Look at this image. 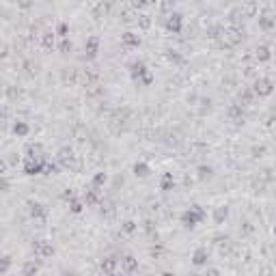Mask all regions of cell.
<instances>
[{"mask_svg":"<svg viewBox=\"0 0 276 276\" xmlns=\"http://www.w3.org/2000/svg\"><path fill=\"white\" fill-rule=\"evenodd\" d=\"M257 91L263 93V95H268V93L272 91V84H270V80H261V82H257Z\"/></svg>","mask_w":276,"mask_h":276,"instance_id":"1","label":"cell"},{"mask_svg":"<svg viewBox=\"0 0 276 276\" xmlns=\"http://www.w3.org/2000/svg\"><path fill=\"white\" fill-rule=\"evenodd\" d=\"M39 171H41V164H39V162H33V160H30V162L26 164V173H28V175H35V173H39Z\"/></svg>","mask_w":276,"mask_h":276,"instance_id":"2","label":"cell"},{"mask_svg":"<svg viewBox=\"0 0 276 276\" xmlns=\"http://www.w3.org/2000/svg\"><path fill=\"white\" fill-rule=\"evenodd\" d=\"M194 263H196V265H203V263H205V252H203V250H196V255H194Z\"/></svg>","mask_w":276,"mask_h":276,"instance_id":"3","label":"cell"},{"mask_svg":"<svg viewBox=\"0 0 276 276\" xmlns=\"http://www.w3.org/2000/svg\"><path fill=\"white\" fill-rule=\"evenodd\" d=\"M15 134H26V125H15Z\"/></svg>","mask_w":276,"mask_h":276,"instance_id":"7","label":"cell"},{"mask_svg":"<svg viewBox=\"0 0 276 276\" xmlns=\"http://www.w3.org/2000/svg\"><path fill=\"white\" fill-rule=\"evenodd\" d=\"M33 272H37V265H33V263H26V265H24V274L28 276V274H33Z\"/></svg>","mask_w":276,"mask_h":276,"instance_id":"4","label":"cell"},{"mask_svg":"<svg viewBox=\"0 0 276 276\" xmlns=\"http://www.w3.org/2000/svg\"><path fill=\"white\" fill-rule=\"evenodd\" d=\"M134 265H136V263L132 261V257H127V259H125V268H127V270H134Z\"/></svg>","mask_w":276,"mask_h":276,"instance_id":"6","label":"cell"},{"mask_svg":"<svg viewBox=\"0 0 276 276\" xmlns=\"http://www.w3.org/2000/svg\"><path fill=\"white\" fill-rule=\"evenodd\" d=\"M30 211H33V216H39V214H41V205L33 203V205H30Z\"/></svg>","mask_w":276,"mask_h":276,"instance_id":"5","label":"cell"}]
</instances>
